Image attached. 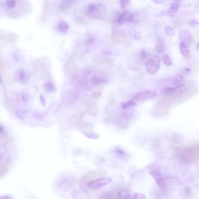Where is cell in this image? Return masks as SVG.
Listing matches in <instances>:
<instances>
[{"label": "cell", "mask_w": 199, "mask_h": 199, "mask_svg": "<svg viewBox=\"0 0 199 199\" xmlns=\"http://www.w3.org/2000/svg\"><path fill=\"white\" fill-rule=\"evenodd\" d=\"M157 93L152 91H144L139 93L134 96V100L137 101H145L157 97Z\"/></svg>", "instance_id": "8"}, {"label": "cell", "mask_w": 199, "mask_h": 199, "mask_svg": "<svg viewBox=\"0 0 199 199\" xmlns=\"http://www.w3.org/2000/svg\"><path fill=\"white\" fill-rule=\"evenodd\" d=\"M87 111L90 116H97L98 111L97 105L94 103H89L87 105Z\"/></svg>", "instance_id": "11"}, {"label": "cell", "mask_w": 199, "mask_h": 199, "mask_svg": "<svg viewBox=\"0 0 199 199\" xmlns=\"http://www.w3.org/2000/svg\"><path fill=\"white\" fill-rule=\"evenodd\" d=\"M179 36L181 38V39L183 40L185 42H189L192 41V36L190 34V33L187 31H182L180 33Z\"/></svg>", "instance_id": "15"}, {"label": "cell", "mask_w": 199, "mask_h": 199, "mask_svg": "<svg viewBox=\"0 0 199 199\" xmlns=\"http://www.w3.org/2000/svg\"><path fill=\"white\" fill-rule=\"evenodd\" d=\"M180 157L183 162L187 163L199 160V144L182 149L180 152Z\"/></svg>", "instance_id": "2"}, {"label": "cell", "mask_w": 199, "mask_h": 199, "mask_svg": "<svg viewBox=\"0 0 199 199\" xmlns=\"http://www.w3.org/2000/svg\"><path fill=\"white\" fill-rule=\"evenodd\" d=\"M118 197L120 199H127L130 198V196L129 193L127 192L125 190H121L118 193Z\"/></svg>", "instance_id": "21"}, {"label": "cell", "mask_w": 199, "mask_h": 199, "mask_svg": "<svg viewBox=\"0 0 199 199\" xmlns=\"http://www.w3.org/2000/svg\"><path fill=\"white\" fill-rule=\"evenodd\" d=\"M172 140L173 143L175 144H179L183 142L184 137L182 135L180 134H174L173 135Z\"/></svg>", "instance_id": "16"}, {"label": "cell", "mask_w": 199, "mask_h": 199, "mask_svg": "<svg viewBox=\"0 0 199 199\" xmlns=\"http://www.w3.org/2000/svg\"><path fill=\"white\" fill-rule=\"evenodd\" d=\"M124 39H125V35L123 33L121 32L116 31L113 33L112 34L111 40L115 43H121L123 42Z\"/></svg>", "instance_id": "13"}, {"label": "cell", "mask_w": 199, "mask_h": 199, "mask_svg": "<svg viewBox=\"0 0 199 199\" xmlns=\"http://www.w3.org/2000/svg\"><path fill=\"white\" fill-rule=\"evenodd\" d=\"M5 5L8 8L12 9L17 5V1L16 0H7Z\"/></svg>", "instance_id": "22"}, {"label": "cell", "mask_w": 199, "mask_h": 199, "mask_svg": "<svg viewBox=\"0 0 199 199\" xmlns=\"http://www.w3.org/2000/svg\"><path fill=\"white\" fill-rule=\"evenodd\" d=\"M197 49L199 50V43H198V45H197Z\"/></svg>", "instance_id": "32"}, {"label": "cell", "mask_w": 199, "mask_h": 199, "mask_svg": "<svg viewBox=\"0 0 199 199\" xmlns=\"http://www.w3.org/2000/svg\"><path fill=\"white\" fill-rule=\"evenodd\" d=\"M111 182V179L109 178H101L89 182L87 183V186L90 189L97 190L107 185Z\"/></svg>", "instance_id": "6"}, {"label": "cell", "mask_w": 199, "mask_h": 199, "mask_svg": "<svg viewBox=\"0 0 199 199\" xmlns=\"http://www.w3.org/2000/svg\"><path fill=\"white\" fill-rule=\"evenodd\" d=\"M161 61L158 56H153L145 63V69L149 74H155L160 68Z\"/></svg>", "instance_id": "5"}, {"label": "cell", "mask_w": 199, "mask_h": 199, "mask_svg": "<svg viewBox=\"0 0 199 199\" xmlns=\"http://www.w3.org/2000/svg\"><path fill=\"white\" fill-rule=\"evenodd\" d=\"M129 119L128 116H126V115L121 116L119 120V125L122 126L123 127H125V126L127 125Z\"/></svg>", "instance_id": "19"}, {"label": "cell", "mask_w": 199, "mask_h": 199, "mask_svg": "<svg viewBox=\"0 0 199 199\" xmlns=\"http://www.w3.org/2000/svg\"><path fill=\"white\" fill-rule=\"evenodd\" d=\"M151 1L155 4H161L165 1V0H151Z\"/></svg>", "instance_id": "31"}, {"label": "cell", "mask_w": 199, "mask_h": 199, "mask_svg": "<svg viewBox=\"0 0 199 199\" xmlns=\"http://www.w3.org/2000/svg\"><path fill=\"white\" fill-rule=\"evenodd\" d=\"M8 171H9L8 168L5 165V163H3L2 162H1V165H0L1 176H4L5 175H6L8 173Z\"/></svg>", "instance_id": "20"}, {"label": "cell", "mask_w": 199, "mask_h": 199, "mask_svg": "<svg viewBox=\"0 0 199 199\" xmlns=\"http://www.w3.org/2000/svg\"><path fill=\"white\" fill-rule=\"evenodd\" d=\"M19 79L20 80L23 82V83H25L28 81V76H27V74H26V73L23 71H22L19 73Z\"/></svg>", "instance_id": "23"}, {"label": "cell", "mask_w": 199, "mask_h": 199, "mask_svg": "<svg viewBox=\"0 0 199 199\" xmlns=\"http://www.w3.org/2000/svg\"><path fill=\"white\" fill-rule=\"evenodd\" d=\"M91 83L95 85H100L107 83V79L102 76L95 75L92 77L91 80Z\"/></svg>", "instance_id": "12"}, {"label": "cell", "mask_w": 199, "mask_h": 199, "mask_svg": "<svg viewBox=\"0 0 199 199\" xmlns=\"http://www.w3.org/2000/svg\"><path fill=\"white\" fill-rule=\"evenodd\" d=\"M86 13L92 18L103 19L106 16L107 11L105 8L102 5L92 4L88 6Z\"/></svg>", "instance_id": "3"}, {"label": "cell", "mask_w": 199, "mask_h": 199, "mask_svg": "<svg viewBox=\"0 0 199 199\" xmlns=\"http://www.w3.org/2000/svg\"><path fill=\"white\" fill-rule=\"evenodd\" d=\"M183 81V78L181 74H176L168 77L167 78L161 79L159 81H158V83L160 85L167 87L165 88H169L182 85Z\"/></svg>", "instance_id": "4"}, {"label": "cell", "mask_w": 199, "mask_h": 199, "mask_svg": "<svg viewBox=\"0 0 199 199\" xmlns=\"http://www.w3.org/2000/svg\"><path fill=\"white\" fill-rule=\"evenodd\" d=\"M163 61L164 62V63L167 65H170L172 64V60L170 58V57L168 55H165L163 56L162 57Z\"/></svg>", "instance_id": "27"}, {"label": "cell", "mask_w": 199, "mask_h": 199, "mask_svg": "<svg viewBox=\"0 0 199 199\" xmlns=\"http://www.w3.org/2000/svg\"><path fill=\"white\" fill-rule=\"evenodd\" d=\"M83 135H85L87 137L90 139H97L100 137L99 133H94V132H83Z\"/></svg>", "instance_id": "18"}, {"label": "cell", "mask_w": 199, "mask_h": 199, "mask_svg": "<svg viewBox=\"0 0 199 199\" xmlns=\"http://www.w3.org/2000/svg\"><path fill=\"white\" fill-rule=\"evenodd\" d=\"M134 198H136V199H145V197L142 194H140V193H136L134 195V196L133 197Z\"/></svg>", "instance_id": "29"}, {"label": "cell", "mask_w": 199, "mask_h": 199, "mask_svg": "<svg viewBox=\"0 0 199 199\" xmlns=\"http://www.w3.org/2000/svg\"><path fill=\"white\" fill-rule=\"evenodd\" d=\"M165 32L167 33V35L169 36H173L175 35V31L174 30L171 28L169 26H167L165 28Z\"/></svg>", "instance_id": "25"}, {"label": "cell", "mask_w": 199, "mask_h": 199, "mask_svg": "<svg viewBox=\"0 0 199 199\" xmlns=\"http://www.w3.org/2000/svg\"><path fill=\"white\" fill-rule=\"evenodd\" d=\"M179 48H180L181 54H182V56L183 57H189V54H190V51H189L188 47L186 45V44L185 42L181 43Z\"/></svg>", "instance_id": "14"}, {"label": "cell", "mask_w": 199, "mask_h": 199, "mask_svg": "<svg viewBox=\"0 0 199 199\" xmlns=\"http://www.w3.org/2000/svg\"><path fill=\"white\" fill-rule=\"evenodd\" d=\"M151 175L154 178V179L155 180V182H156L158 186L161 189H163L165 186V183H164V181L162 178L161 173L156 170H154L151 172Z\"/></svg>", "instance_id": "9"}, {"label": "cell", "mask_w": 199, "mask_h": 199, "mask_svg": "<svg viewBox=\"0 0 199 199\" xmlns=\"http://www.w3.org/2000/svg\"><path fill=\"white\" fill-rule=\"evenodd\" d=\"M132 19H133L132 14L129 12H126L119 17V18H117V22L121 23H125L131 21Z\"/></svg>", "instance_id": "10"}, {"label": "cell", "mask_w": 199, "mask_h": 199, "mask_svg": "<svg viewBox=\"0 0 199 199\" xmlns=\"http://www.w3.org/2000/svg\"><path fill=\"white\" fill-rule=\"evenodd\" d=\"M156 50L159 53H162L164 51V46L161 42H158L157 45L156 46Z\"/></svg>", "instance_id": "26"}, {"label": "cell", "mask_w": 199, "mask_h": 199, "mask_svg": "<svg viewBox=\"0 0 199 199\" xmlns=\"http://www.w3.org/2000/svg\"><path fill=\"white\" fill-rule=\"evenodd\" d=\"M196 88L193 83H189L186 87L180 91L172 95H165L161 98V102H163L169 106L176 102L185 101L191 96L193 95L196 92Z\"/></svg>", "instance_id": "1"}, {"label": "cell", "mask_w": 199, "mask_h": 199, "mask_svg": "<svg viewBox=\"0 0 199 199\" xmlns=\"http://www.w3.org/2000/svg\"><path fill=\"white\" fill-rule=\"evenodd\" d=\"M77 125L78 126L79 128L82 129H85V130H89L90 129H91L92 127V124H91L90 123L88 122H85V121H79V123H78V125Z\"/></svg>", "instance_id": "17"}, {"label": "cell", "mask_w": 199, "mask_h": 199, "mask_svg": "<svg viewBox=\"0 0 199 199\" xmlns=\"http://www.w3.org/2000/svg\"><path fill=\"white\" fill-rule=\"evenodd\" d=\"M169 106L163 102L159 101L152 109V115L157 117H162L166 116L169 112Z\"/></svg>", "instance_id": "7"}, {"label": "cell", "mask_w": 199, "mask_h": 199, "mask_svg": "<svg viewBox=\"0 0 199 199\" xmlns=\"http://www.w3.org/2000/svg\"><path fill=\"white\" fill-rule=\"evenodd\" d=\"M101 93H101V91H97L94 92L93 93V97H100V96H101Z\"/></svg>", "instance_id": "30"}, {"label": "cell", "mask_w": 199, "mask_h": 199, "mask_svg": "<svg viewBox=\"0 0 199 199\" xmlns=\"http://www.w3.org/2000/svg\"><path fill=\"white\" fill-rule=\"evenodd\" d=\"M134 106H135V103L133 101H130L126 103L125 104H123V106H122V108L124 109H126L130 108V107H134Z\"/></svg>", "instance_id": "28"}, {"label": "cell", "mask_w": 199, "mask_h": 199, "mask_svg": "<svg viewBox=\"0 0 199 199\" xmlns=\"http://www.w3.org/2000/svg\"><path fill=\"white\" fill-rule=\"evenodd\" d=\"M58 28L61 32H64L67 30H68V29L69 28V26L68 25L67 23H65L64 22H63L59 24Z\"/></svg>", "instance_id": "24"}]
</instances>
